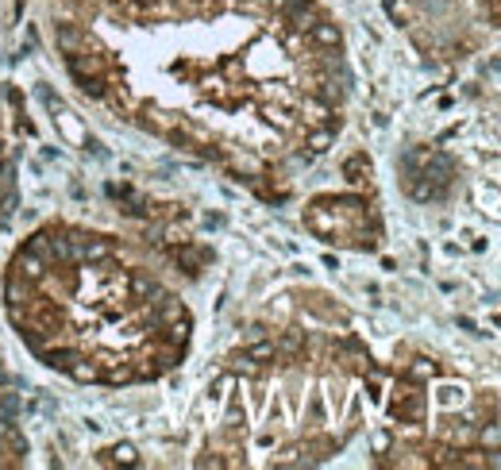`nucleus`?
Returning <instances> with one entry per match:
<instances>
[{"mask_svg":"<svg viewBox=\"0 0 501 470\" xmlns=\"http://www.w3.org/2000/svg\"><path fill=\"white\" fill-rule=\"evenodd\" d=\"M493 16H498V20H501V0H493Z\"/></svg>","mask_w":501,"mask_h":470,"instance_id":"2","label":"nucleus"},{"mask_svg":"<svg viewBox=\"0 0 501 470\" xmlns=\"http://www.w3.org/2000/svg\"><path fill=\"white\" fill-rule=\"evenodd\" d=\"M4 313L50 370L85 385H131L174 370L189 313L128 251L85 227L47 224L12 255Z\"/></svg>","mask_w":501,"mask_h":470,"instance_id":"1","label":"nucleus"}]
</instances>
